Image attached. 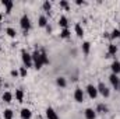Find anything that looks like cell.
<instances>
[{
  "label": "cell",
  "instance_id": "33",
  "mask_svg": "<svg viewBox=\"0 0 120 119\" xmlns=\"http://www.w3.org/2000/svg\"><path fill=\"white\" fill-rule=\"evenodd\" d=\"M0 87H1V77H0Z\"/></svg>",
  "mask_w": 120,
  "mask_h": 119
},
{
  "label": "cell",
  "instance_id": "12",
  "mask_svg": "<svg viewBox=\"0 0 120 119\" xmlns=\"http://www.w3.org/2000/svg\"><path fill=\"white\" fill-rule=\"evenodd\" d=\"M20 114H21V119H31V116H32V112L28 108H22Z\"/></svg>",
  "mask_w": 120,
  "mask_h": 119
},
{
  "label": "cell",
  "instance_id": "13",
  "mask_svg": "<svg viewBox=\"0 0 120 119\" xmlns=\"http://www.w3.org/2000/svg\"><path fill=\"white\" fill-rule=\"evenodd\" d=\"M38 25L42 27V28H46L48 27V18H46V16H41L38 18Z\"/></svg>",
  "mask_w": 120,
  "mask_h": 119
},
{
  "label": "cell",
  "instance_id": "1",
  "mask_svg": "<svg viewBox=\"0 0 120 119\" xmlns=\"http://www.w3.org/2000/svg\"><path fill=\"white\" fill-rule=\"evenodd\" d=\"M21 58H22V63H24V67L28 69V67H32L34 63H32V55H30L27 51H21Z\"/></svg>",
  "mask_w": 120,
  "mask_h": 119
},
{
  "label": "cell",
  "instance_id": "23",
  "mask_svg": "<svg viewBox=\"0 0 120 119\" xmlns=\"http://www.w3.org/2000/svg\"><path fill=\"white\" fill-rule=\"evenodd\" d=\"M56 84H57L59 87H66V86H67V81H66V79H64V77H57Z\"/></svg>",
  "mask_w": 120,
  "mask_h": 119
},
{
  "label": "cell",
  "instance_id": "4",
  "mask_svg": "<svg viewBox=\"0 0 120 119\" xmlns=\"http://www.w3.org/2000/svg\"><path fill=\"white\" fill-rule=\"evenodd\" d=\"M96 88H98V94L103 95L105 98H108V97L110 95V90H109L108 87H106V86H105V83H99Z\"/></svg>",
  "mask_w": 120,
  "mask_h": 119
},
{
  "label": "cell",
  "instance_id": "26",
  "mask_svg": "<svg viewBox=\"0 0 120 119\" xmlns=\"http://www.w3.org/2000/svg\"><path fill=\"white\" fill-rule=\"evenodd\" d=\"M4 119H13V111L11 109H6L4 111Z\"/></svg>",
  "mask_w": 120,
  "mask_h": 119
},
{
  "label": "cell",
  "instance_id": "2",
  "mask_svg": "<svg viewBox=\"0 0 120 119\" xmlns=\"http://www.w3.org/2000/svg\"><path fill=\"white\" fill-rule=\"evenodd\" d=\"M20 25H21V28H22V31H24V34L27 35L28 31H30V28H31V20H30V17H28L27 14H24V16L21 17V20H20Z\"/></svg>",
  "mask_w": 120,
  "mask_h": 119
},
{
  "label": "cell",
  "instance_id": "20",
  "mask_svg": "<svg viewBox=\"0 0 120 119\" xmlns=\"http://www.w3.org/2000/svg\"><path fill=\"white\" fill-rule=\"evenodd\" d=\"M90 49H91V44L88 41H85L82 44V52H84V55H88L90 53Z\"/></svg>",
  "mask_w": 120,
  "mask_h": 119
},
{
  "label": "cell",
  "instance_id": "21",
  "mask_svg": "<svg viewBox=\"0 0 120 119\" xmlns=\"http://www.w3.org/2000/svg\"><path fill=\"white\" fill-rule=\"evenodd\" d=\"M96 112H101V114H106L108 112V107L105 104H99L96 107Z\"/></svg>",
  "mask_w": 120,
  "mask_h": 119
},
{
  "label": "cell",
  "instance_id": "10",
  "mask_svg": "<svg viewBox=\"0 0 120 119\" xmlns=\"http://www.w3.org/2000/svg\"><path fill=\"white\" fill-rule=\"evenodd\" d=\"M46 118L48 119H59V115L55 112L53 108H48L46 109Z\"/></svg>",
  "mask_w": 120,
  "mask_h": 119
},
{
  "label": "cell",
  "instance_id": "34",
  "mask_svg": "<svg viewBox=\"0 0 120 119\" xmlns=\"http://www.w3.org/2000/svg\"><path fill=\"white\" fill-rule=\"evenodd\" d=\"M119 91H120V86H119Z\"/></svg>",
  "mask_w": 120,
  "mask_h": 119
},
{
  "label": "cell",
  "instance_id": "35",
  "mask_svg": "<svg viewBox=\"0 0 120 119\" xmlns=\"http://www.w3.org/2000/svg\"><path fill=\"white\" fill-rule=\"evenodd\" d=\"M119 39H120V38H119Z\"/></svg>",
  "mask_w": 120,
  "mask_h": 119
},
{
  "label": "cell",
  "instance_id": "14",
  "mask_svg": "<svg viewBox=\"0 0 120 119\" xmlns=\"http://www.w3.org/2000/svg\"><path fill=\"white\" fill-rule=\"evenodd\" d=\"M59 24L60 27L64 30V28H68V20H67V17H64V16H61L59 18Z\"/></svg>",
  "mask_w": 120,
  "mask_h": 119
},
{
  "label": "cell",
  "instance_id": "25",
  "mask_svg": "<svg viewBox=\"0 0 120 119\" xmlns=\"http://www.w3.org/2000/svg\"><path fill=\"white\" fill-rule=\"evenodd\" d=\"M60 36H61V38H64V39H66V38H68V36H70V30H68V28L61 30V32H60Z\"/></svg>",
  "mask_w": 120,
  "mask_h": 119
},
{
  "label": "cell",
  "instance_id": "27",
  "mask_svg": "<svg viewBox=\"0 0 120 119\" xmlns=\"http://www.w3.org/2000/svg\"><path fill=\"white\" fill-rule=\"evenodd\" d=\"M112 39H116V38H120V30H113L112 31V35H110Z\"/></svg>",
  "mask_w": 120,
  "mask_h": 119
},
{
  "label": "cell",
  "instance_id": "9",
  "mask_svg": "<svg viewBox=\"0 0 120 119\" xmlns=\"http://www.w3.org/2000/svg\"><path fill=\"white\" fill-rule=\"evenodd\" d=\"M84 115H85V119H95L96 118V111H94L92 108H87L84 111Z\"/></svg>",
  "mask_w": 120,
  "mask_h": 119
},
{
  "label": "cell",
  "instance_id": "11",
  "mask_svg": "<svg viewBox=\"0 0 120 119\" xmlns=\"http://www.w3.org/2000/svg\"><path fill=\"white\" fill-rule=\"evenodd\" d=\"M110 69H112V73H113V74H119L120 73V62L119 60H115V62L112 63Z\"/></svg>",
  "mask_w": 120,
  "mask_h": 119
},
{
  "label": "cell",
  "instance_id": "32",
  "mask_svg": "<svg viewBox=\"0 0 120 119\" xmlns=\"http://www.w3.org/2000/svg\"><path fill=\"white\" fill-rule=\"evenodd\" d=\"M1 18H3V16H1V14H0V24H1Z\"/></svg>",
  "mask_w": 120,
  "mask_h": 119
},
{
  "label": "cell",
  "instance_id": "8",
  "mask_svg": "<svg viewBox=\"0 0 120 119\" xmlns=\"http://www.w3.org/2000/svg\"><path fill=\"white\" fill-rule=\"evenodd\" d=\"M1 4L6 7V14H10V13H11V10H13L14 3H13L11 0H1Z\"/></svg>",
  "mask_w": 120,
  "mask_h": 119
},
{
  "label": "cell",
  "instance_id": "17",
  "mask_svg": "<svg viewBox=\"0 0 120 119\" xmlns=\"http://www.w3.org/2000/svg\"><path fill=\"white\" fill-rule=\"evenodd\" d=\"M116 52H117V46L116 45H109V52H108L106 58H110V56L116 55Z\"/></svg>",
  "mask_w": 120,
  "mask_h": 119
},
{
  "label": "cell",
  "instance_id": "22",
  "mask_svg": "<svg viewBox=\"0 0 120 119\" xmlns=\"http://www.w3.org/2000/svg\"><path fill=\"white\" fill-rule=\"evenodd\" d=\"M43 10L48 13V14H50V10H52V3L50 1H43Z\"/></svg>",
  "mask_w": 120,
  "mask_h": 119
},
{
  "label": "cell",
  "instance_id": "7",
  "mask_svg": "<svg viewBox=\"0 0 120 119\" xmlns=\"http://www.w3.org/2000/svg\"><path fill=\"white\" fill-rule=\"evenodd\" d=\"M74 99L77 102H82L84 101V91L80 88V87H77L75 91H74Z\"/></svg>",
  "mask_w": 120,
  "mask_h": 119
},
{
  "label": "cell",
  "instance_id": "29",
  "mask_svg": "<svg viewBox=\"0 0 120 119\" xmlns=\"http://www.w3.org/2000/svg\"><path fill=\"white\" fill-rule=\"evenodd\" d=\"M27 74H28V70H27L25 67H21V69H20V76H21V77H27Z\"/></svg>",
  "mask_w": 120,
  "mask_h": 119
},
{
  "label": "cell",
  "instance_id": "6",
  "mask_svg": "<svg viewBox=\"0 0 120 119\" xmlns=\"http://www.w3.org/2000/svg\"><path fill=\"white\" fill-rule=\"evenodd\" d=\"M87 92H88L90 98H92V99L98 97V88H96L95 86H92V84H88V86H87Z\"/></svg>",
  "mask_w": 120,
  "mask_h": 119
},
{
  "label": "cell",
  "instance_id": "16",
  "mask_svg": "<svg viewBox=\"0 0 120 119\" xmlns=\"http://www.w3.org/2000/svg\"><path fill=\"white\" fill-rule=\"evenodd\" d=\"M1 98H3V101H4V102L10 104V102L13 101V94H11V92H8V91H6V92L3 94V97H1Z\"/></svg>",
  "mask_w": 120,
  "mask_h": 119
},
{
  "label": "cell",
  "instance_id": "5",
  "mask_svg": "<svg viewBox=\"0 0 120 119\" xmlns=\"http://www.w3.org/2000/svg\"><path fill=\"white\" fill-rule=\"evenodd\" d=\"M109 81H110V84H112V87L115 90H119V86H120V79L117 74H110L109 76Z\"/></svg>",
  "mask_w": 120,
  "mask_h": 119
},
{
  "label": "cell",
  "instance_id": "15",
  "mask_svg": "<svg viewBox=\"0 0 120 119\" xmlns=\"http://www.w3.org/2000/svg\"><path fill=\"white\" fill-rule=\"evenodd\" d=\"M74 30H75V34H77L78 38H82V36H84V30H82L81 24H75V25H74Z\"/></svg>",
  "mask_w": 120,
  "mask_h": 119
},
{
  "label": "cell",
  "instance_id": "24",
  "mask_svg": "<svg viewBox=\"0 0 120 119\" xmlns=\"http://www.w3.org/2000/svg\"><path fill=\"white\" fill-rule=\"evenodd\" d=\"M6 34L10 36V38H15V35H17V32H15V30H13L11 27H8L7 30H6Z\"/></svg>",
  "mask_w": 120,
  "mask_h": 119
},
{
  "label": "cell",
  "instance_id": "3",
  "mask_svg": "<svg viewBox=\"0 0 120 119\" xmlns=\"http://www.w3.org/2000/svg\"><path fill=\"white\" fill-rule=\"evenodd\" d=\"M32 63H34V67H35L36 70H41V69H42L43 63H42V60H41V52H39V51H35V52L32 53Z\"/></svg>",
  "mask_w": 120,
  "mask_h": 119
},
{
  "label": "cell",
  "instance_id": "19",
  "mask_svg": "<svg viewBox=\"0 0 120 119\" xmlns=\"http://www.w3.org/2000/svg\"><path fill=\"white\" fill-rule=\"evenodd\" d=\"M41 60H42L43 64H49V63H50V62H49V56L46 55L45 51H41Z\"/></svg>",
  "mask_w": 120,
  "mask_h": 119
},
{
  "label": "cell",
  "instance_id": "30",
  "mask_svg": "<svg viewBox=\"0 0 120 119\" xmlns=\"http://www.w3.org/2000/svg\"><path fill=\"white\" fill-rule=\"evenodd\" d=\"M11 76L13 77H17V76H20V71L18 70H11Z\"/></svg>",
  "mask_w": 120,
  "mask_h": 119
},
{
  "label": "cell",
  "instance_id": "28",
  "mask_svg": "<svg viewBox=\"0 0 120 119\" xmlns=\"http://www.w3.org/2000/svg\"><path fill=\"white\" fill-rule=\"evenodd\" d=\"M60 7H63V8H66V10H70L68 1H66V0H61V1H60Z\"/></svg>",
  "mask_w": 120,
  "mask_h": 119
},
{
  "label": "cell",
  "instance_id": "18",
  "mask_svg": "<svg viewBox=\"0 0 120 119\" xmlns=\"http://www.w3.org/2000/svg\"><path fill=\"white\" fill-rule=\"evenodd\" d=\"M15 99L18 102H22L24 101V91L22 90H15Z\"/></svg>",
  "mask_w": 120,
  "mask_h": 119
},
{
  "label": "cell",
  "instance_id": "31",
  "mask_svg": "<svg viewBox=\"0 0 120 119\" xmlns=\"http://www.w3.org/2000/svg\"><path fill=\"white\" fill-rule=\"evenodd\" d=\"M75 4H78V6H81V4H84V1H82V0H75Z\"/></svg>",
  "mask_w": 120,
  "mask_h": 119
}]
</instances>
